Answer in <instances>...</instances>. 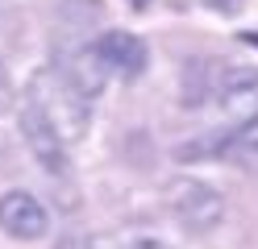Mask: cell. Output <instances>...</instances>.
<instances>
[{"instance_id":"cell-1","label":"cell","mask_w":258,"mask_h":249,"mask_svg":"<svg viewBox=\"0 0 258 249\" xmlns=\"http://www.w3.org/2000/svg\"><path fill=\"white\" fill-rule=\"evenodd\" d=\"M17 125H21V137H25V145H29V154H34V162L42 166L46 175L62 179V175L71 171L67 141H62V133L54 129V121L46 116V108H42L29 92L21 96V104H17Z\"/></svg>"},{"instance_id":"cell-2","label":"cell","mask_w":258,"mask_h":249,"mask_svg":"<svg viewBox=\"0 0 258 249\" xmlns=\"http://www.w3.org/2000/svg\"><path fill=\"white\" fill-rule=\"evenodd\" d=\"M25 92L46 108V116H50V121L58 116L62 141H79V137L88 133V104H92V100H84V96H79L58 71H42Z\"/></svg>"},{"instance_id":"cell-3","label":"cell","mask_w":258,"mask_h":249,"mask_svg":"<svg viewBox=\"0 0 258 249\" xmlns=\"http://www.w3.org/2000/svg\"><path fill=\"white\" fill-rule=\"evenodd\" d=\"M0 232L13 241H46L50 237V208L42 204V199L34 191H25V187H13L0 195Z\"/></svg>"},{"instance_id":"cell-4","label":"cell","mask_w":258,"mask_h":249,"mask_svg":"<svg viewBox=\"0 0 258 249\" xmlns=\"http://www.w3.org/2000/svg\"><path fill=\"white\" fill-rule=\"evenodd\" d=\"M175 220H179L183 232H191V237H208L221 220L225 212H229V204H225V195L217 187H208V183H183L179 191H175Z\"/></svg>"},{"instance_id":"cell-5","label":"cell","mask_w":258,"mask_h":249,"mask_svg":"<svg viewBox=\"0 0 258 249\" xmlns=\"http://www.w3.org/2000/svg\"><path fill=\"white\" fill-rule=\"evenodd\" d=\"M92 46H96V54H100V62L121 79H142L146 66H150V46L142 42L138 33H129V29H104Z\"/></svg>"},{"instance_id":"cell-6","label":"cell","mask_w":258,"mask_h":249,"mask_svg":"<svg viewBox=\"0 0 258 249\" xmlns=\"http://www.w3.org/2000/svg\"><path fill=\"white\" fill-rule=\"evenodd\" d=\"M54 71L67 79L84 100H96V96L104 92V83H108V66L100 62V54H96V46H92V42H88V46H75L71 54L54 66Z\"/></svg>"},{"instance_id":"cell-7","label":"cell","mask_w":258,"mask_h":249,"mask_svg":"<svg viewBox=\"0 0 258 249\" xmlns=\"http://www.w3.org/2000/svg\"><path fill=\"white\" fill-rule=\"evenodd\" d=\"M217 104L233 116H258V66H233L217 83Z\"/></svg>"},{"instance_id":"cell-8","label":"cell","mask_w":258,"mask_h":249,"mask_svg":"<svg viewBox=\"0 0 258 249\" xmlns=\"http://www.w3.org/2000/svg\"><path fill=\"white\" fill-rule=\"evenodd\" d=\"M221 66L217 62H187V71H183V79H179V100H183V108H200L208 96H217V83H221Z\"/></svg>"},{"instance_id":"cell-9","label":"cell","mask_w":258,"mask_h":249,"mask_svg":"<svg viewBox=\"0 0 258 249\" xmlns=\"http://www.w3.org/2000/svg\"><path fill=\"white\" fill-rule=\"evenodd\" d=\"M225 158L246 166V171H258V116L241 121L233 133H229V145H225Z\"/></svg>"},{"instance_id":"cell-10","label":"cell","mask_w":258,"mask_h":249,"mask_svg":"<svg viewBox=\"0 0 258 249\" xmlns=\"http://www.w3.org/2000/svg\"><path fill=\"white\" fill-rule=\"evenodd\" d=\"M225 145H229V133L213 129V133H200V137H187L171 154H175V162H213V158H225Z\"/></svg>"},{"instance_id":"cell-11","label":"cell","mask_w":258,"mask_h":249,"mask_svg":"<svg viewBox=\"0 0 258 249\" xmlns=\"http://www.w3.org/2000/svg\"><path fill=\"white\" fill-rule=\"evenodd\" d=\"M50 249H92V241L84 237V232H58Z\"/></svg>"},{"instance_id":"cell-12","label":"cell","mask_w":258,"mask_h":249,"mask_svg":"<svg viewBox=\"0 0 258 249\" xmlns=\"http://www.w3.org/2000/svg\"><path fill=\"white\" fill-rule=\"evenodd\" d=\"M208 5H213L217 13H241V5H246V0H208Z\"/></svg>"},{"instance_id":"cell-13","label":"cell","mask_w":258,"mask_h":249,"mask_svg":"<svg viewBox=\"0 0 258 249\" xmlns=\"http://www.w3.org/2000/svg\"><path fill=\"white\" fill-rule=\"evenodd\" d=\"M129 249H171V245H167V241H158V237H138Z\"/></svg>"},{"instance_id":"cell-14","label":"cell","mask_w":258,"mask_h":249,"mask_svg":"<svg viewBox=\"0 0 258 249\" xmlns=\"http://www.w3.org/2000/svg\"><path fill=\"white\" fill-rule=\"evenodd\" d=\"M125 5H129V9H134V13H146V9L154 5V0H125Z\"/></svg>"}]
</instances>
